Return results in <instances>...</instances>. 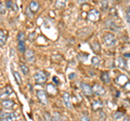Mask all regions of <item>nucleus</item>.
I'll return each instance as SVG.
<instances>
[{"instance_id": "11", "label": "nucleus", "mask_w": 130, "mask_h": 121, "mask_svg": "<svg viewBox=\"0 0 130 121\" xmlns=\"http://www.w3.org/2000/svg\"><path fill=\"white\" fill-rule=\"evenodd\" d=\"M102 107H103V103H102V100H100V99H94L91 104V108L93 111H98V110L100 111V109Z\"/></svg>"}, {"instance_id": "14", "label": "nucleus", "mask_w": 130, "mask_h": 121, "mask_svg": "<svg viewBox=\"0 0 130 121\" xmlns=\"http://www.w3.org/2000/svg\"><path fill=\"white\" fill-rule=\"evenodd\" d=\"M1 105H2L3 108H6V109H11V108L14 107V102L11 99H6V100H2Z\"/></svg>"}, {"instance_id": "8", "label": "nucleus", "mask_w": 130, "mask_h": 121, "mask_svg": "<svg viewBox=\"0 0 130 121\" xmlns=\"http://www.w3.org/2000/svg\"><path fill=\"white\" fill-rule=\"evenodd\" d=\"M127 62H128V61H126L124 57H117L115 64H116V66L118 67L119 69L126 70V69H127Z\"/></svg>"}, {"instance_id": "2", "label": "nucleus", "mask_w": 130, "mask_h": 121, "mask_svg": "<svg viewBox=\"0 0 130 121\" xmlns=\"http://www.w3.org/2000/svg\"><path fill=\"white\" fill-rule=\"evenodd\" d=\"M47 74L44 72L43 70H38L35 72L34 75V79H35V82L38 83V84H42L47 81Z\"/></svg>"}, {"instance_id": "18", "label": "nucleus", "mask_w": 130, "mask_h": 121, "mask_svg": "<svg viewBox=\"0 0 130 121\" xmlns=\"http://www.w3.org/2000/svg\"><path fill=\"white\" fill-rule=\"evenodd\" d=\"M20 67H21V70L23 72V75H28V72H29V68H28L24 63H21L20 64Z\"/></svg>"}, {"instance_id": "17", "label": "nucleus", "mask_w": 130, "mask_h": 121, "mask_svg": "<svg viewBox=\"0 0 130 121\" xmlns=\"http://www.w3.org/2000/svg\"><path fill=\"white\" fill-rule=\"evenodd\" d=\"M65 7H66V2L63 1V0H60V1L55 2V8L56 9L61 10V9H63V8H65Z\"/></svg>"}, {"instance_id": "29", "label": "nucleus", "mask_w": 130, "mask_h": 121, "mask_svg": "<svg viewBox=\"0 0 130 121\" xmlns=\"http://www.w3.org/2000/svg\"><path fill=\"white\" fill-rule=\"evenodd\" d=\"M3 9H6V6H5V3H3L2 1H0V12H1V13H3Z\"/></svg>"}, {"instance_id": "23", "label": "nucleus", "mask_w": 130, "mask_h": 121, "mask_svg": "<svg viewBox=\"0 0 130 121\" xmlns=\"http://www.w3.org/2000/svg\"><path fill=\"white\" fill-rule=\"evenodd\" d=\"M13 76L15 77V81L18 84H21V75L18 71H13Z\"/></svg>"}, {"instance_id": "27", "label": "nucleus", "mask_w": 130, "mask_h": 121, "mask_svg": "<svg viewBox=\"0 0 130 121\" xmlns=\"http://www.w3.org/2000/svg\"><path fill=\"white\" fill-rule=\"evenodd\" d=\"M80 121H91V119L89 118L87 115H81V117H80Z\"/></svg>"}, {"instance_id": "6", "label": "nucleus", "mask_w": 130, "mask_h": 121, "mask_svg": "<svg viewBox=\"0 0 130 121\" xmlns=\"http://www.w3.org/2000/svg\"><path fill=\"white\" fill-rule=\"evenodd\" d=\"M80 89L83 91V93L86 95V96H91L93 94V91H92V87L88 83H81L80 84Z\"/></svg>"}, {"instance_id": "21", "label": "nucleus", "mask_w": 130, "mask_h": 121, "mask_svg": "<svg viewBox=\"0 0 130 121\" xmlns=\"http://www.w3.org/2000/svg\"><path fill=\"white\" fill-rule=\"evenodd\" d=\"M91 64L94 66H98L100 65V58L98 57V56H93V57L91 58Z\"/></svg>"}, {"instance_id": "3", "label": "nucleus", "mask_w": 130, "mask_h": 121, "mask_svg": "<svg viewBox=\"0 0 130 121\" xmlns=\"http://www.w3.org/2000/svg\"><path fill=\"white\" fill-rule=\"evenodd\" d=\"M0 121H15V115L10 111H1L0 112Z\"/></svg>"}, {"instance_id": "4", "label": "nucleus", "mask_w": 130, "mask_h": 121, "mask_svg": "<svg viewBox=\"0 0 130 121\" xmlns=\"http://www.w3.org/2000/svg\"><path fill=\"white\" fill-rule=\"evenodd\" d=\"M88 19L91 22H96L99 21V18L101 17V14H100V11L96 10V9H92L88 12Z\"/></svg>"}, {"instance_id": "12", "label": "nucleus", "mask_w": 130, "mask_h": 121, "mask_svg": "<svg viewBox=\"0 0 130 121\" xmlns=\"http://www.w3.org/2000/svg\"><path fill=\"white\" fill-rule=\"evenodd\" d=\"M62 100H63V104L64 106L71 109L72 108V102H71V97H70V94L68 93H64L63 94V97H62Z\"/></svg>"}, {"instance_id": "10", "label": "nucleus", "mask_w": 130, "mask_h": 121, "mask_svg": "<svg viewBox=\"0 0 130 121\" xmlns=\"http://www.w3.org/2000/svg\"><path fill=\"white\" fill-rule=\"evenodd\" d=\"M24 57H25V59L29 63L35 62V54H34V52L29 49H26V51L24 52Z\"/></svg>"}, {"instance_id": "20", "label": "nucleus", "mask_w": 130, "mask_h": 121, "mask_svg": "<svg viewBox=\"0 0 130 121\" xmlns=\"http://www.w3.org/2000/svg\"><path fill=\"white\" fill-rule=\"evenodd\" d=\"M92 50L95 52V53H98V52H99L100 50H101V48H100V44L98 43L96 41H94L92 43Z\"/></svg>"}, {"instance_id": "9", "label": "nucleus", "mask_w": 130, "mask_h": 121, "mask_svg": "<svg viewBox=\"0 0 130 121\" xmlns=\"http://www.w3.org/2000/svg\"><path fill=\"white\" fill-rule=\"evenodd\" d=\"M92 91H93V93H94L95 95H98V96H101V95L105 94V89L102 86L98 84V83H95L94 86L92 87Z\"/></svg>"}, {"instance_id": "31", "label": "nucleus", "mask_w": 130, "mask_h": 121, "mask_svg": "<svg viewBox=\"0 0 130 121\" xmlns=\"http://www.w3.org/2000/svg\"><path fill=\"white\" fill-rule=\"evenodd\" d=\"M126 19H127L128 23H130V10H128L126 12Z\"/></svg>"}, {"instance_id": "26", "label": "nucleus", "mask_w": 130, "mask_h": 121, "mask_svg": "<svg viewBox=\"0 0 130 121\" xmlns=\"http://www.w3.org/2000/svg\"><path fill=\"white\" fill-rule=\"evenodd\" d=\"M18 48H19V51H20V52H22V53H24V52L26 51V49H25V44H24L23 42H20V43H19V46H18Z\"/></svg>"}, {"instance_id": "24", "label": "nucleus", "mask_w": 130, "mask_h": 121, "mask_svg": "<svg viewBox=\"0 0 130 121\" xmlns=\"http://www.w3.org/2000/svg\"><path fill=\"white\" fill-rule=\"evenodd\" d=\"M121 117H124V112H121V111H116L115 114L113 115V118L115 119V120H118V119H120Z\"/></svg>"}, {"instance_id": "5", "label": "nucleus", "mask_w": 130, "mask_h": 121, "mask_svg": "<svg viewBox=\"0 0 130 121\" xmlns=\"http://www.w3.org/2000/svg\"><path fill=\"white\" fill-rule=\"evenodd\" d=\"M12 94L14 95L13 90L11 89L10 86H7L5 89H2V90L0 91V99L6 100V99H8V96H10V95H12Z\"/></svg>"}, {"instance_id": "34", "label": "nucleus", "mask_w": 130, "mask_h": 121, "mask_svg": "<svg viewBox=\"0 0 130 121\" xmlns=\"http://www.w3.org/2000/svg\"><path fill=\"white\" fill-rule=\"evenodd\" d=\"M124 121H130V118H129V117H125V118H124Z\"/></svg>"}, {"instance_id": "1", "label": "nucleus", "mask_w": 130, "mask_h": 121, "mask_svg": "<svg viewBox=\"0 0 130 121\" xmlns=\"http://www.w3.org/2000/svg\"><path fill=\"white\" fill-rule=\"evenodd\" d=\"M103 42L106 47H113L116 43V37L112 33H107L103 36Z\"/></svg>"}, {"instance_id": "15", "label": "nucleus", "mask_w": 130, "mask_h": 121, "mask_svg": "<svg viewBox=\"0 0 130 121\" xmlns=\"http://www.w3.org/2000/svg\"><path fill=\"white\" fill-rule=\"evenodd\" d=\"M101 80H102L105 84H109V83H111V78H109L108 71H103L102 74H101Z\"/></svg>"}, {"instance_id": "22", "label": "nucleus", "mask_w": 130, "mask_h": 121, "mask_svg": "<svg viewBox=\"0 0 130 121\" xmlns=\"http://www.w3.org/2000/svg\"><path fill=\"white\" fill-rule=\"evenodd\" d=\"M106 120V114L103 110H100L99 112V121H105Z\"/></svg>"}, {"instance_id": "16", "label": "nucleus", "mask_w": 130, "mask_h": 121, "mask_svg": "<svg viewBox=\"0 0 130 121\" xmlns=\"http://www.w3.org/2000/svg\"><path fill=\"white\" fill-rule=\"evenodd\" d=\"M39 2L38 1H31L29 3V10H31V12H34V13H36L38 10H39Z\"/></svg>"}, {"instance_id": "33", "label": "nucleus", "mask_w": 130, "mask_h": 121, "mask_svg": "<svg viewBox=\"0 0 130 121\" xmlns=\"http://www.w3.org/2000/svg\"><path fill=\"white\" fill-rule=\"evenodd\" d=\"M127 70L130 71V61H128V62H127Z\"/></svg>"}, {"instance_id": "13", "label": "nucleus", "mask_w": 130, "mask_h": 121, "mask_svg": "<svg viewBox=\"0 0 130 121\" xmlns=\"http://www.w3.org/2000/svg\"><path fill=\"white\" fill-rule=\"evenodd\" d=\"M8 38V31L7 30H0V47H3L7 42Z\"/></svg>"}, {"instance_id": "19", "label": "nucleus", "mask_w": 130, "mask_h": 121, "mask_svg": "<svg viewBox=\"0 0 130 121\" xmlns=\"http://www.w3.org/2000/svg\"><path fill=\"white\" fill-rule=\"evenodd\" d=\"M61 118H62V116L60 115V112H53V115H52V121H61Z\"/></svg>"}, {"instance_id": "25", "label": "nucleus", "mask_w": 130, "mask_h": 121, "mask_svg": "<svg viewBox=\"0 0 130 121\" xmlns=\"http://www.w3.org/2000/svg\"><path fill=\"white\" fill-rule=\"evenodd\" d=\"M18 40H19V43L20 42H23L24 43V40H25V34H24V33H19Z\"/></svg>"}, {"instance_id": "7", "label": "nucleus", "mask_w": 130, "mask_h": 121, "mask_svg": "<svg viewBox=\"0 0 130 121\" xmlns=\"http://www.w3.org/2000/svg\"><path fill=\"white\" fill-rule=\"evenodd\" d=\"M37 97L39 99V102L42 105H48V94L46 91L40 90L37 92Z\"/></svg>"}, {"instance_id": "32", "label": "nucleus", "mask_w": 130, "mask_h": 121, "mask_svg": "<svg viewBox=\"0 0 130 121\" xmlns=\"http://www.w3.org/2000/svg\"><path fill=\"white\" fill-rule=\"evenodd\" d=\"M125 91H126V92H130V82H128V83L125 86Z\"/></svg>"}, {"instance_id": "28", "label": "nucleus", "mask_w": 130, "mask_h": 121, "mask_svg": "<svg viewBox=\"0 0 130 121\" xmlns=\"http://www.w3.org/2000/svg\"><path fill=\"white\" fill-rule=\"evenodd\" d=\"M44 118H46V121H52V117L48 112H44Z\"/></svg>"}, {"instance_id": "30", "label": "nucleus", "mask_w": 130, "mask_h": 121, "mask_svg": "<svg viewBox=\"0 0 130 121\" xmlns=\"http://www.w3.org/2000/svg\"><path fill=\"white\" fill-rule=\"evenodd\" d=\"M101 6H102L103 9H107V8H108V2H107V1H102Z\"/></svg>"}]
</instances>
